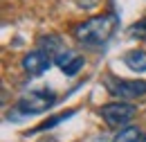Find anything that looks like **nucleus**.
<instances>
[{
    "instance_id": "f257e3e1",
    "label": "nucleus",
    "mask_w": 146,
    "mask_h": 142,
    "mask_svg": "<svg viewBox=\"0 0 146 142\" xmlns=\"http://www.w3.org/2000/svg\"><path fill=\"white\" fill-rule=\"evenodd\" d=\"M115 29H117V16L104 14V16H94V18H88V20L79 23L74 27V38L79 43H83V45L97 48V45H104L115 34Z\"/></svg>"
},
{
    "instance_id": "f03ea898",
    "label": "nucleus",
    "mask_w": 146,
    "mask_h": 142,
    "mask_svg": "<svg viewBox=\"0 0 146 142\" xmlns=\"http://www.w3.org/2000/svg\"><path fill=\"white\" fill-rule=\"evenodd\" d=\"M54 102L56 95L52 90H32L18 102L16 108L20 111V115H36V113H45Z\"/></svg>"
},
{
    "instance_id": "7ed1b4c3",
    "label": "nucleus",
    "mask_w": 146,
    "mask_h": 142,
    "mask_svg": "<svg viewBox=\"0 0 146 142\" xmlns=\"http://www.w3.org/2000/svg\"><path fill=\"white\" fill-rule=\"evenodd\" d=\"M108 90L119 99H142L146 97V81L144 79H108Z\"/></svg>"
},
{
    "instance_id": "20e7f679",
    "label": "nucleus",
    "mask_w": 146,
    "mask_h": 142,
    "mask_svg": "<svg viewBox=\"0 0 146 142\" xmlns=\"http://www.w3.org/2000/svg\"><path fill=\"white\" fill-rule=\"evenodd\" d=\"M135 113H137V108L133 106L130 102H124V99L110 102L106 106H101V117H104L106 124H110V126L128 124V122L135 117Z\"/></svg>"
},
{
    "instance_id": "39448f33",
    "label": "nucleus",
    "mask_w": 146,
    "mask_h": 142,
    "mask_svg": "<svg viewBox=\"0 0 146 142\" xmlns=\"http://www.w3.org/2000/svg\"><path fill=\"white\" fill-rule=\"evenodd\" d=\"M50 66H52V59H50V54L43 52V50H32V52H27L23 56V70L27 74H32V77L43 74Z\"/></svg>"
},
{
    "instance_id": "423d86ee",
    "label": "nucleus",
    "mask_w": 146,
    "mask_h": 142,
    "mask_svg": "<svg viewBox=\"0 0 146 142\" xmlns=\"http://www.w3.org/2000/svg\"><path fill=\"white\" fill-rule=\"evenodd\" d=\"M124 63L133 72H146V52L144 50H130L124 56Z\"/></svg>"
},
{
    "instance_id": "0eeeda50",
    "label": "nucleus",
    "mask_w": 146,
    "mask_h": 142,
    "mask_svg": "<svg viewBox=\"0 0 146 142\" xmlns=\"http://www.w3.org/2000/svg\"><path fill=\"white\" fill-rule=\"evenodd\" d=\"M38 50H43V52L47 54H58L61 52V38L56 34H43L38 38Z\"/></svg>"
},
{
    "instance_id": "6e6552de",
    "label": "nucleus",
    "mask_w": 146,
    "mask_h": 142,
    "mask_svg": "<svg viewBox=\"0 0 146 142\" xmlns=\"http://www.w3.org/2000/svg\"><path fill=\"white\" fill-rule=\"evenodd\" d=\"M74 115V111H65V113H58V115H54V117H50V120H45L40 126H36L32 133H40V131H47V129H54V126H58L61 122H65V120H70Z\"/></svg>"
},
{
    "instance_id": "1a4fd4ad",
    "label": "nucleus",
    "mask_w": 146,
    "mask_h": 142,
    "mask_svg": "<svg viewBox=\"0 0 146 142\" xmlns=\"http://www.w3.org/2000/svg\"><path fill=\"white\" fill-rule=\"evenodd\" d=\"M139 138H142V131H139L137 126H124V129L112 138V142H139Z\"/></svg>"
},
{
    "instance_id": "9d476101",
    "label": "nucleus",
    "mask_w": 146,
    "mask_h": 142,
    "mask_svg": "<svg viewBox=\"0 0 146 142\" xmlns=\"http://www.w3.org/2000/svg\"><path fill=\"white\" fill-rule=\"evenodd\" d=\"M76 56H79V54H74L72 50H65V52H58V54L54 56V63L58 66V68H61V70H63L65 66H70V63H72Z\"/></svg>"
},
{
    "instance_id": "9b49d317",
    "label": "nucleus",
    "mask_w": 146,
    "mask_h": 142,
    "mask_svg": "<svg viewBox=\"0 0 146 142\" xmlns=\"http://www.w3.org/2000/svg\"><path fill=\"white\" fill-rule=\"evenodd\" d=\"M128 36H133V38H146V18L133 23L128 27Z\"/></svg>"
},
{
    "instance_id": "f8f14e48",
    "label": "nucleus",
    "mask_w": 146,
    "mask_h": 142,
    "mask_svg": "<svg viewBox=\"0 0 146 142\" xmlns=\"http://www.w3.org/2000/svg\"><path fill=\"white\" fill-rule=\"evenodd\" d=\"M83 66H86V59H83V56H76L70 66L63 68V74H65V77H74V74H79V70H81Z\"/></svg>"
},
{
    "instance_id": "ddd939ff",
    "label": "nucleus",
    "mask_w": 146,
    "mask_h": 142,
    "mask_svg": "<svg viewBox=\"0 0 146 142\" xmlns=\"http://www.w3.org/2000/svg\"><path fill=\"white\" fill-rule=\"evenodd\" d=\"M139 142H146V135H142V138H139Z\"/></svg>"
}]
</instances>
